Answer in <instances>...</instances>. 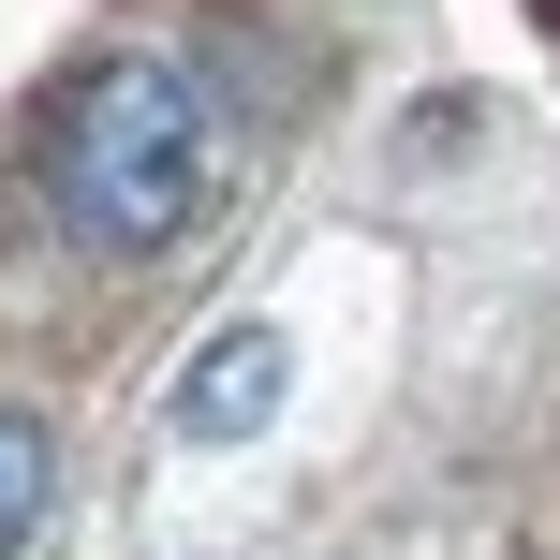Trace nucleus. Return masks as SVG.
Returning <instances> with one entry per match:
<instances>
[{"label": "nucleus", "mask_w": 560, "mask_h": 560, "mask_svg": "<svg viewBox=\"0 0 560 560\" xmlns=\"http://www.w3.org/2000/svg\"><path fill=\"white\" fill-rule=\"evenodd\" d=\"M207 163H222V133H207V89L177 74V59L74 74V104H59V133H45V192H59V222H74L89 252H163V236H192Z\"/></svg>", "instance_id": "f257e3e1"}, {"label": "nucleus", "mask_w": 560, "mask_h": 560, "mask_svg": "<svg viewBox=\"0 0 560 560\" xmlns=\"http://www.w3.org/2000/svg\"><path fill=\"white\" fill-rule=\"evenodd\" d=\"M45 487H59V443L30 413H0V560H30V532H45Z\"/></svg>", "instance_id": "f03ea898"}, {"label": "nucleus", "mask_w": 560, "mask_h": 560, "mask_svg": "<svg viewBox=\"0 0 560 560\" xmlns=\"http://www.w3.org/2000/svg\"><path fill=\"white\" fill-rule=\"evenodd\" d=\"M280 398V339H222V354L192 369V428H252Z\"/></svg>", "instance_id": "7ed1b4c3"}]
</instances>
